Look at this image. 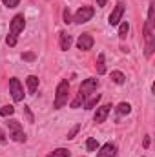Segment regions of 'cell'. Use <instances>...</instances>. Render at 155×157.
Returning a JSON list of instances; mask_svg holds the SVG:
<instances>
[{
	"instance_id": "obj_1",
	"label": "cell",
	"mask_w": 155,
	"mask_h": 157,
	"mask_svg": "<svg viewBox=\"0 0 155 157\" xmlns=\"http://www.w3.org/2000/svg\"><path fill=\"white\" fill-rule=\"evenodd\" d=\"M153 15H155V4L152 2L150 4V9H148V18H146V24H144V39H146V49H144V55L146 57H152L153 53V48H155V20H153Z\"/></svg>"
},
{
	"instance_id": "obj_2",
	"label": "cell",
	"mask_w": 155,
	"mask_h": 157,
	"mask_svg": "<svg viewBox=\"0 0 155 157\" xmlns=\"http://www.w3.org/2000/svg\"><path fill=\"white\" fill-rule=\"evenodd\" d=\"M68 93H70V82L64 78L59 82L57 86V91H55V102H53V108L55 110H60L68 104Z\"/></svg>"
},
{
	"instance_id": "obj_3",
	"label": "cell",
	"mask_w": 155,
	"mask_h": 157,
	"mask_svg": "<svg viewBox=\"0 0 155 157\" xmlns=\"http://www.w3.org/2000/svg\"><path fill=\"white\" fill-rule=\"evenodd\" d=\"M7 128H9V137L15 143H26V133L22 130V124L17 119H9L7 121Z\"/></svg>"
},
{
	"instance_id": "obj_4",
	"label": "cell",
	"mask_w": 155,
	"mask_h": 157,
	"mask_svg": "<svg viewBox=\"0 0 155 157\" xmlns=\"http://www.w3.org/2000/svg\"><path fill=\"white\" fill-rule=\"evenodd\" d=\"M97 88H99V78H86V80H82V84H80V88H78V95L82 97V99H86L88 95H91L93 91H97Z\"/></svg>"
},
{
	"instance_id": "obj_5",
	"label": "cell",
	"mask_w": 155,
	"mask_h": 157,
	"mask_svg": "<svg viewBox=\"0 0 155 157\" xmlns=\"http://www.w3.org/2000/svg\"><path fill=\"white\" fill-rule=\"evenodd\" d=\"M93 15H95V9H93L91 6H82L77 13H75L73 22H77V24H86V22H89V20L93 18Z\"/></svg>"
},
{
	"instance_id": "obj_6",
	"label": "cell",
	"mask_w": 155,
	"mask_h": 157,
	"mask_svg": "<svg viewBox=\"0 0 155 157\" xmlns=\"http://www.w3.org/2000/svg\"><path fill=\"white\" fill-rule=\"evenodd\" d=\"M9 93H11V97H13L15 102H22L24 101V88H22V84H20L18 78L13 77L9 80Z\"/></svg>"
},
{
	"instance_id": "obj_7",
	"label": "cell",
	"mask_w": 155,
	"mask_h": 157,
	"mask_svg": "<svg viewBox=\"0 0 155 157\" xmlns=\"http://www.w3.org/2000/svg\"><path fill=\"white\" fill-rule=\"evenodd\" d=\"M24 28H26V18H24V15H22V13L15 15L13 20H11V24H9V33L15 35V37H18V33L24 31Z\"/></svg>"
},
{
	"instance_id": "obj_8",
	"label": "cell",
	"mask_w": 155,
	"mask_h": 157,
	"mask_svg": "<svg viewBox=\"0 0 155 157\" xmlns=\"http://www.w3.org/2000/svg\"><path fill=\"white\" fill-rule=\"evenodd\" d=\"M122 15H124V4H122V2H119V4L115 6V9L112 11V15L108 17L110 26H119V24H120V20H122Z\"/></svg>"
},
{
	"instance_id": "obj_9",
	"label": "cell",
	"mask_w": 155,
	"mask_h": 157,
	"mask_svg": "<svg viewBox=\"0 0 155 157\" xmlns=\"http://www.w3.org/2000/svg\"><path fill=\"white\" fill-rule=\"evenodd\" d=\"M93 44H95V40H93V37H91L89 33H82V35L77 39V48L80 49V51H88V49H91Z\"/></svg>"
},
{
	"instance_id": "obj_10",
	"label": "cell",
	"mask_w": 155,
	"mask_h": 157,
	"mask_svg": "<svg viewBox=\"0 0 155 157\" xmlns=\"http://www.w3.org/2000/svg\"><path fill=\"white\" fill-rule=\"evenodd\" d=\"M110 110H112V104L99 106V108H97V112H95V115H93V121H95L97 124L104 122V121H106V117H108V113H110Z\"/></svg>"
},
{
	"instance_id": "obj_11",
	"label": "cell",
	"mask_w": 155,
	"mask_h": 157,
	"mask_svg": "<svg viewBox=\"0 0 155 157\" xmlns=\"http://www.w3.org/2000/svg\"><path fill=\"white\" fill-rule=\"evenodd\" d=\"M115 152H117V146L113 143H106L99 148L97 152V157H115Z\"/></svg>"
},
{
	"instance_id": "obj_12",
	"label": "cell",
	"mask_w": 155,
	"mask_h": 157,
	"mask_svg": "<svg viewBox=\"0 0 155 157\" xmlns=\"http://www.w3.org/2000/svg\"><path fill=\"white\" fill-rule=\"evenodd\" d=\"M71 44H73L71 35H70L68 31H60V40H59V46H60V49H62V51H68V49L71 48Z\"/></svg>"
},
{
	"instance_id": "obj_13",
	"label": "cell",
	"mask_w": 155,
	"mask_h": 157,
	"mask_svg": "<svg viewBox=\"0 0 155 157\" xmlns=\"http://www.w3.org/2000/svg\"><path fill=\"white\" fill-rule=\"evenodd\" d=\"M99 101H100V93H95V91H93L91 95H88V97L84 99V108H86V110H93Z\"/></svg>"
},
{
	"instance_id": "obj_14",
	"label": "cell",
	"mask_w": 155,
	"mask_h": 157,
	"mask_svg": "<svg viewBox=\"0 0 155 157\" xmlns=\"http://www.w3.org/2000/svg\"><path fill=\"white\" fill-rule=\"evenodd\" d=\"M26 84H28L29 93L33 95V93L37 91V88H39V77H37V75H29V77L26 78Z\"/></svg>"
},
{
	"instance_id": "obj_15",
	"label": "cell",
	"mask_w": 155,
	"mask_h": 157,
	"mask_svg": "<svg viewBox=\"0 0 155 157\" xmlns=\"http://www.w3.org/2000/svg\"><path fill=\"white\" fill-rule=\"evenodd\" d=\"M97 73L99 75L106 73V57H104V53H100L99 59H97Z\"/></svg>"
},
{
	"instance_id": "obj_16",
	"label": "cell",
	"mask_w": 155,
	"mask_h": 157,
	"mask_svg": "<svg viewBox=\"0 0 155 157\" xmlns=\"http://www.w3.org/2000/svg\"><path fill=\"white\" fill-rule=\"evenodd\" d=\"M130 112H131V104H130V102H120V104L117 106V115H119V117L128 115Z\"/></svg>"
},
{
	"instance_id": "obj_17",
	"label": "cell",
	"mask_w": 155,
	"mask_h": 157,
	"mask_svg": "<svg viewBox=\"0 0 155 157\" xmlns=\"http://www.w3.org/2000/svg\"><path fill=\"white\" fill-rule=\"evenodd\" d=\"M47 157H71V152L68 148H57V150H53Z\"/></svg>"
},
{
	"instance_id": "obj_18",
	"label": "cell",
	"mask_w": 155,
	"mask_h": 157,
	"mask_svg": "<svg viewBox=\"0 0 155 157\" xmlns=\"http://www.w3.org/2000/svg\"><path fill=\"white\" fill-rule=\"evenodd\" d=\"M128 31H130V24H128V22H120V24H119V39L124 40L126 35H128Z\"/></svg>"
},
{
	"instance_id": "obj_19",
	"label": "cell",
	"mask_w": 155,
	"mask_h": 157,
	"mask_svg": "<svg viewBox=\"0 0 155 157\" xmlns=\"http://www.w3.org/2000/svg\"><path fill=\"white\" fill-rule=\"evenodd\" d=\"M112 80H113L115 84H124L126 77H124V73H122V71H112Z\"/></svg>"
},
{
	"instance_id": "obj_20",
	"label": "cell",
	"mask_w": 155,
	"mask_h": 157,
	"mask_svg": "<svg viewBox=\"0 0 155 157\" xmlns=\"http://www.w3.org/2000/svg\"><path fill=\"white\" fill-rule=\"evenodd\" d=\"M13 113H15V108H13L11 104L4 106V108L0 110V115H2V117H9V115H13Z\"/></svg>"
},
{
	"instance_id": "obj_21",
	"label": "cell",
	"mask_w": 155,
	"mask_h": 157,
	"mask_svg": "<svg viewBox=\"0 0 155 157\" xmlns=\"http://www.w3.org/2000/svg\"><path fill=\"white\" fill-rule=\"evenodd\" d=\"M86 148H88V152H95L97 148H99V143H97V139H88V143H86Z\"/></svg>"
},
{
	"instance_id": "obj_22",
	"label": "cell",
	"mask_w": 155,
	"mask_h": 157,
	"mask_svg": "<svg viewBox=\"0 0 155 157\" xmlns=\"http://www.w3.org/2000/svg\"><path fill=\"white\" fill-rule=\"evenodd\" d=\"M35 59H37V55H35L33 51H26V53H22V60H26V62H35Z\"/></svg>"
},
{
	"instance_id": "obj_23",
	"label": "cell",
	"mask_w": 155,
	"mask_h": 157,
	"mask_svg": "<svg viewBox=\"0 0 155 157\" xmlns=\"http://www.w3.org/2000/svg\"><path fill=\"white\" fill-rule=\"evenodd\" d=\"M78 130H80V124H75V126L68 132V137H66V139H70V141H71V139H75V135L78 133Z\"/></svg>"
},
{
	"instance_id": "obj_24",
	"label": "cell",
	"mask_w": 155,
	"mask_h": 157,
	"mask_svg": "<svg viewBox=\"0 0 155 157\" xmlns=\"http://www.w3.org/2000/svg\"><path fill=\"white\" fill-rule=\"evenodd\" d=\"M62 17H64V22H66V24H70V22H73V17H71V11H70V7H66V9H64V13H62Z\"/></svg>"
},
{
	"instance_id": "obj_25",
	"label": "cell",
	"mask_w": 155,
	"mask_h": 157,
	"mask_svg": "<svg viewBox=\"0 0 155 157\" xmlns=\"http://www.w3.org/2000/svg\"><path fill=\"white\" fill-rule=\"evenodd\" d=\"M80 104H84V99H82L80 95H77V97L71 101V108H80Z\"/></svg>"
},
{
	"instance_id": "obj_26",
	"label": "cell",
	"mask_w": 155,
	"mask_h": 157,
	"mask_svg": "<svg viewBox=\"0 0 155 157\" xmlns=\"http://www.w3.org/2000/svg\"><path fill=\"white\" fill-rule=\"evenodd\" d=\"M6 44H7V46H11V48H13V46H17V37L9 33V35L6 37Z\"/></svg>"
},
{
	"instance_id": "obj_27",
	"label": "cell",
	"mask_w": 155,
	"mask_h": 157,
	"mask_svg": "<svg viewBox=\"0 0 155 157\" xmlns=\"http://www.w3.org/2000/svg\"><path fill=\"white\" fill-rule=\"evenodd\" d=\"M2 2H4L6 7H17L20 4V0H2Z\"/></svg>"
},
{
	"instance_id": "obj_28",
	"label": "cell",
	"mask_w": 155,
	"mask_h": 157,
	"mask_svg": "<svg viewBox=\"0 0 155 157\" xmlns=\"http://www.w3.org/2000/svg\"><path fill=\"white\" fill-rule=\"evenodd\" d=\"M24 113H26V117L29 122H35V117H33V113H31V110H29V106H24Z\"/></svg>"
},
{
	"instance_id": "obj_29",
	"label": "cell",
	"mask_w": 155,
	"mask_h": 157,
	"mask_svg": "<svg viewBox=\"0 0 155 157\" xmlns=\"http://www.w3.org/2000/svg\"><path fill=\"white\" fill-rule=\"evenodd\" d=\"M6 143H7V137H6V133L0 130V144H6Z\"/></svg>"
},
{
	"instance_id": "obj_30",
	"label": "cell",
	"mask_w": 155,
	"mask_h": 157,
	"mask_svg": "<svg viewBox=\"0 0 155 157\" xmlns=\"http://www.w3.org/2000/svg\"><path fill=\"white\" fill-rule=\"evenodd\" d=\"M142 146H144V148H148V146H150V135H146V137H144V141H142Z\"/></svg>"
},
{
	"instance_id": "obj_31",
	"label": "cell",
	"mask_w": 155,
	"mask_h": 157,
	"mask_svg": "<svg viewBox=\"0 0 155 157\" xmlns=\"http://www.w3.org/2000/svg\"><path fill=\"white\" fill-rule=\"evenodd\" d=\"M106 4H108V0H97V6H99V7H104Z\"/></svg>"
}]
</instances>
